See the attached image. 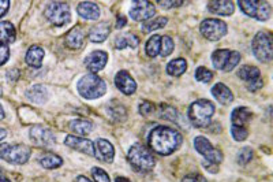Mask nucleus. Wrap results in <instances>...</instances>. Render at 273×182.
I'll list each match as a JSON object with an SVG mask.
<instances>
[{
  "instance_id": "nucleus-1",
  "label": "nucleus",
  "mask_w": 273,
  "mask_h": 182,
  "mask_svg": "<svg viewBox=\"0 0 273 182\" xmlns=\"http://www.w3.org/2000/svg\"><path fill=\"white\" fill-rule=\"evenodd\" d=\"M183 143V137L178 130L172 127L157 126L149 134V147L158 155L174 154Z\"/></svg>"
},
{
  "instance_id": "nucleus-2",
  "label": "nucleus",
  "mask_w": 273,
  "mask_h": 182,
  "mask_svg": "<svg viewBox=\"0 0 273 182\" xmlns=\"http://www.w3.org/2000/svg\"><path fill=\"white\" fill-rule=\"evenodd\" d=\"M213 114H214V105H213L212 101L201 99L194 101L189 107L187 116H189V119L194 126L204 129V127H207L210 125V119H212Z\"/></svg>"
},
{
  "instance_id": "nucleus-3",
  "label": "nucleus",
  "mask_w": 273,
  "mask_h": 182,
  "mask_svg": "<svg viewBox=\"0 0 273 182\" xmlns=\"http://www.w3.org/2000/svg\"><path fill=\"white\" fill-rule=\"evenodd\" d=\"M78 92L82 97L87 100L98 99L105 94L107 92V85L104 83L103 78H100L96 74H87L78 81Z\"/></svg>"
},
{
  "instance_id": "nucleus-4",
  "label": "nucleus",
  "mask_w": 273,
  "mask_h": 182,
  "mask_svg": "<svg viewBox=\"0 0 273 182\" xmlns=\"http://www.w3.org/2000/svg\"><path fill=\"white\" fill-rule=\"evenodd\" d=\"M127 158H129L130 165L139 173H149L153 170V167L156 165L153 155L142 144H134L129 151Z\"/></svg>"
},
{
  "instance_id": "nucleus-5",
  "label": "nucleus",
  "mask_w": 273,
  "mask_h": 182,
  "mask_svg": "<svg viewBox=\"0 0 273 182\" xmlns=\"http://www.w3.org/2000/svg\"><path fill=\"white\" fill-rule=\"evenodd\" d=\"M32 155V149L23 144H4L0 145V158L12 165H23L26 163Z\"/></svg>"
},
{
  "instance_id": "nucleus-6",
  "label": "nucleus",
  "mask_w": 273,
  "mask_h": 182,
  "mask_svg": "<svg viewBox=\"0 0 273 182\" xmlns=\"http://www.w3.org/2000/svg\"><path fill=\"white\" fill-rule=\"evenodd\" d=\"M240 62V54L238 51L217 50L213 52L212 63L216 70L228 73L234 70Z\"/></svg>"
},
{
  "instance_id": "nucleus-7",
  "label": "nucleus",
  "mask_w": 273,
  "mask_h": 182,
  "mask_svg": "<svg viewBox=\"0 0 273 182\" xmlns=\"http://www.w3.org/2000/svg\"><path fill=\"white\" fill-rule=\"evenodd\" d=\"M253 52L258 61L261 62H271L273 58V48H272V39L271 36L265 32H258L256 37L253 39Z\"/></svg>"
},
{
  "instance_id": "nucleus-8",
  "label": "nucleus",
  "mask_w": 273,
  "mask_h": 182,
  "mask_svg": "<svg viewBox=\"0 0 273 182\" xmlns=\"http://www.w3.org/2000/svg\"><path fill=\"white\" fill-rule=\"evenodd\" d=\"M44 14H45V17H47L49 22L55 25V26H63L70 21L71 18L70 7H68V4L62 3V1L49 3Z\"/></svg>"
},
{
  "instance_id": "nucleus-9",
  "label": "nucleus",
  "mask_w": 273,
  "mask_h": 182,
  "mask_svg": "<svg viewBox=\"0 0 273 182\" xmlns=\"http://www.w3.org/2000/svg\"><path fill=\"white\" fill-rule=\"evenodd\" d=\"M240 10L245 12L246 15L251 18H256L258 21H267L271 17V4L268 1H246V0H240L238 1Z\"/></svg>"
},
{
  "instance_id": "nucleus-10",
  "label": "nucleus",
  "mask_w": 273,
  "mask_h": 182,
  "mask_svg": "<svg viewBox=\"0 0 273 182\" xmlns=\"http://www.w3.org/2000/svg\"><path fill=\"white\" fill-rule=\"evenodd\" d=\"M202 36L210 41H217L227 34V23L220 19H205L200 26Z\"/></svg>"
},
{
  "instance_id": "nucleus-11",
  "label": "nucleus",
  "mask_w": 273,
  "mask_h": 182,
  "mask_svg": "<svg viewBox=\"0 0 273 182\" xmlns=\"http://www.w3.org/2000/svg\"><path fill=\"white\" fill-rule=\"evenodd\" d=\"M194 147H196L197 152L201 154L202 156H205V159L212 162V163H221L223 162V154L213 147L212 144L207 141L206 138L198 136L194 138Z\"/></svg>"
},
{
  "instance_id": "nucleus-12",
  "label": "nucleus",
  "mask_w": 273,
  "mask_h": 182,
  "mask_svg": "<svg viewBox=\"0 0 273 182\" xmlns=\"http://www.w3.org/2000/svg\"><path fill=\"white\" fill-rule=\"evenodd\" d=\"M156 12V8L153 6L152 3H149L146 0H142V1H134L133 6L130 8V17L134 19V21H147L154 15Z\"/></svg>"
},
{
  "instance_id": "nucleus-13",
  "label": "nucleus",
  "mask_w": 273,
  "mask_h": 182,
  "mask_svg": "<svg viewBox=\"0 0 273 182\" xmlns=\"http://www.w3.org/2000/svg\"><path fill=\"white\" fill-rule=\"evenodd\" d=\"M30 140L34 145L43 147V148H47V147H51L55 144V137L52 132L43 126H33L30 129Z\"/></svg>"
},
{
  "instance_id": "nucleus-14",
  "label": "nucleus",
  "mask_w": 273,
  "mask_h": 182,
  "mask_svg": "<svg viewBox=\"0 0 273 182\" xmlns=\"http://www.w3.org/2000/svg\"><path fill=\"white\" fill-rule=\"evenodd\" d=\"M94 145V155L98 160L105 162V163H111L115 158V149L114 145L104 140V138H97Z\"/></svg>"
},
{
  "instance_id": "nucleus-15",
  "label": "nucleus",
  "mask_w": 273,
  "mask_h": 182,
  "mask_svg": "<svg viewBox=\"0 0 273 182\" xmlns=\"http://www.w3.org/2000/svg\"><path fill=\"white\" fill-rule=\"evenodd\" d=\"M108 62V54L104 51H94L92 54H89L85 59V66L87 67V70L92 73H97L100 70H103L105 65Z\"/></svg>"
},
{
  "instance_id": "nucleus-16",
  "label": "nucleus",
  "mask_w": 273,
  "mask_h": 182,
  "mask_svg": "<svg viewBox=\"0 0 273 182\" xmlns=\"http://www.w3.org/2000/svg\"><path fill=\"white\" fill-rule=\"evenodd\" d=\"M65 144L67 147L75 149V151H79L82 154L94 155V145L87 138H79L76 137V136H67L65 138Z\"/></svg>"
},
{
  "instance_id": "nucleus-17",
  "label": "nucleus",
  "mask_w": 273,
  "mask_h": 182,
  "mask_svg": "<svg viewBox=\"0 0 273 182\" xmlns=\"http://www.w3.org/2000/svg\"><path fill=\"white\" fill-rule=\"evenodd\" d=\"M115 84H116V88L125 94H133L136 91V84L134 78L125 70H122L116 74Z\"/></svg>"
},
{
  "instance_id": "nucleus-18",
  "label": "nucleus",
  "mask_w": 273,
  "mask_h": 182,
  "mask_svg": "<svg viewBox=\"0 0 273 182\" xmlns=\"http://www.w3.org/2000/svg\"><path fill=\"white\" fill-rule=\"evenodd\" d=\"M76 12L85 19L96 21L100 18V7L92 1H81L76 7Z\"/></svg>"
},
{
  "instance_id": "nucleus-19",
  "label": "nucleus",
  "mask_w": 273,
  "mask_h": 182,
  "mask_svg": "<svg viewBox=\"0 0 273 182\" xmlns=\"http://www.w3.org/2000/svg\"><path fill=\"white\" fill-rule=\"evenodd\" d=\"M207 10L217 15H231L234 12L235 7L234 3L228 0H213L207 3Z\"/></svg>"
},
{
  "instance_id": "nucleus-20",
  "label": "nucleus",
  "mask_w": 273,
  "mask_h": 182,
  "mask_svg": "<svg viewBox=\"0 0 273 182\" xmlns=\"http://www.w3.org/2000/svg\"><path fill=\"white\" fill-rule=\"evenodd\" d=\"M83 40H85V34L82 32V29L79 26H75L66 34L65 43L70 50H79L83 45Z\"/></svg>"
},
{
  "instance_id": "nucleus-21",
  "label": "nucleus",
  "mask_w": 273,
  "mask_h": 182,
  "mask_svg": "<svg viewBox=\"0 0 273 182\" xmlns=\"http://www.w3.org/2000/svg\"><path fill=\"white\" fill-rule=\"evenodd\" d=\"M212 94L214 99L217 100L220 104L227 105L229 103H232L234 100V94L229 91V88H227L224 84H216L212 88Z\"/></svg>"
},
{
  "instance_id": "nucleus-22",
  "label": "nucleus",
  "mask_w": 273,
  "mask_h": 182,
  "mask_svg": "<svg viewBox=\"0 0 273 182\" xmlns=\"http://www.w3.org/2000/svg\"><path fill=\"white\" fill-rule=\"evenodd\" d=\"M109 32H111L109 22H100L96 26H93L89 33V39L92 43H103L104 40L108 39Z\"/></svg>"
},
{
  "instance_id": "nucleus-23",
  "label": "nucleus",
  "mask_w": 273,
  "mask_h": 182,
  "mask_svg": "<svg viewBox=\"0 0 273 182\" xmlns=\"http://www.w3.org/2000/svg\"><path fill=\"white\" fill-rule=\"evenodd\" d=\"M251 111L246 107H238L231 114V123L232 126H246L251 121Z\"/></svg>"
},
{
  "instance_id": "nucleus-24",
  "label": "nucleus",
  "mask_w": 273,
  "mask_h": 182,
  "mask_svg": "<svg viewBox=\"0 0 273 182\" xmlns=\"http://www.w3.org/2000/svg\"><path fill=\"white\" fill-rule=\"evenodd\" d=\"M26 97L36 104H44L48 100V91L43 85H33L27 89Z\"/></svg>"
},
{
  "instance_id": "nucleus-25",
  "label": "nucleus",
  "mask_w": 273,
  "mask_h": 182,
  "mask_svg": "<svg viewBox=\"0 0 273 182\" xmlns=\"http://www.w3.org/2000/svg\"><path fill=\"white\" fill-rule=\"evenodd\" d=\"M26 63L29 66L32 67H41L43 65V59H44V50L41 47H38V45H33L29 48L26 54Z\"/></svg>"
},
{
  "instance_id": "nucleus-26",
  "label": "nucleus",
  "mask_w": 273,
  "mask_h": 182,
  "mask_svg": "<svg viewBox=\"0 0 273 182\" xmlns=\"http://www.w3.org/2000/svg\"><path fill=\"white\" fill-rule=\"evenodd\" d=\"M139 44V40L136 34L133 33H125L120 34L115 40V47L118 50H125V48H136Z\"/></svg>"
},
{
  "instance_id": "nucleus-27",
  "label": "nucleus",
  "mask_w": 273,
  "mask_h": 182,
  "mask_svg": "<svg viewBox=\"0 0 273 182\" xmlns=\"http://www.w3.org/2000/svg\"><path fill=\"white\" fill-rule=\"evenodd\" d=\"M261 76V73H260V69L256 66H249V65H245V66H242L238 70V77L240 80H243L246 83L249 84L251 81H256L258 80Z\"/></svg>"
},
{
  "instance_id": "nucleus-28",
  "label": "nucleus",
  "mask_w": 273,
  "mask_h": 182,
  "mask_svg": "<svg viewBox=\"0 0 273 182\" xmlns=\"http://www.w3.org/2000/svg\"><path fill=\"white\" fill-rule=\"evenodd\" d=\"M14 40H15V29L12 23L7 21L0 22V43L8 45V43H12Z\"/></svg>"
},
{
  "instance_id": "nucleus-29",
  "label": "nucleus",
  "mask_w": 273,
  "mask_h": 182,
  "mask_svg": "<svg viewBox=\"0 0 273 182\" xmlns=\"http://www.w3.org/2000/svg\"><path fill=\"white\" fill-rule=\"evenodd\" d=\"M68 126L72 132L79 136H87L93 130V123L86 119H74L70 122Z\"/></svg>"
},
{
  "instance_id": "nucleus-30",
  "label": "nucleus",
  "mask_w": 273,
  "mask_h": 182,
  "mask_svg": "<svg viewBox=\"0 0 273 182\" xmlns=\"http://www.w3.org/2000/svg\"><path fill=\"white\" fill-rule=\"evenodd\" d=\"M108 114L109 116L116 122H123L126 121V116H127V112H126V108L123 105L118 103L116 100H114L112 103L108 104Z\"/></svg>"
},
{
  "instance_id": "nucleus-31",
  "label": "nucleus",
  "mask_w": 273,
  "mask_h": 182,
  "mask_svg": "<svg viewBox=\"0 0 273 182\" xmlns=\"http://www.w3.org/2000/svg\"><path fill=\"white\" fill-rule=\"evenodd\" d=\"M186 69H187V63L182 58L174 59V61H171L167 65V73H168L169 76H172V77H179V76H182L186 72Z\"/></svg>"
},
{
  "instance_id": "nucleus-32",
  "label": "nucleus",
  "mask_w": 273,
  "mask_h": 182,
  "mask_svg": "<svg viewBox=\"0 0 273 182\" xmlns=\"http://www.w3.org/2000/svg\"><path fill=\"white\" fill-rule=\"evenodd\" d=\"M168 22V19L165 17H157V18H150L145 22L142 23V30L145 33H150L153 30H158V29H163Z\"/></svg>"
},
{
  "instance_id": "nucleus-33",
  "label": "nucleus",
  "mask_w": 273,
  "mask_h": 182,
  "mask_svg": "<svg viewBox=\"0 0 273 182\" xmlns=\"http://www.w3.org/2000/svg\"><path fill=\"white\" fill-rule=\"evenodd\" d=\"M40 165L45 169H58L63 165V160L60 156L55 154H47L40 158Z\"/></svg>"
},
{
  "instance_id": "nucleus-34",
  "label": "nucleus",
  "mask_w": 273,
  "mask_h": 182,
  "mask_svg": "<svg viewBox=\"0 0 273 182\" xmlns=\"http://www.w3.org/2000/svg\"><path fill=\"white\" fill-rule=\"evenodd\" d=\"M160 44H161V36H158V34L152 36L150 39L147 40L146 47H145L147 55L150 56V58L160 55Z\"/></svg>"
},
{
  "instance_id": "nucleus-35",
  "label": "nucleus",
  "mask_w": 273,
  "mask_h": 182,
  "mask_svg": "<svg viewBox=\"0 0 273 182\" xmlns=\"http://www.w3.org/2000/svg\"><path fill=\"white\" fill-rule=\"evenodd\" d=\"M174 41L171 37L168 36H163L161 37V44H160V55L165 58V56H168L172 54V51H174Z\"/></svg>"
},
{
  "instance_id": "nucleus-36",
  "label": "nucleus",
  "mask_w": 273,
  "mask_h": 182,
  "mask_svg": "<svg viewBox=\"0 0 273 182\" xmlns=\"http://www.w3.org/2000/svg\"><path fill=\"white\" fill-rule=\"evenodd\" d=\"M160 116L171 122H176L178 121V111L175 110L174 107H171V105L163 104L160 105Z\"/></svg>"
},
{
  "instance_id": "nucleus-37",
  "label": "nucleus",
  "mask_w": 273,
  "mask_h": 182,
  "mask_svg": "<svg viewBox=\"0 0 273 182\" xmlns=\"http://www.w3.org/2000/svg\"><path fill=\"white\" fill-rule=\"evenodd\" d=\"M196 78L197 81H200V83L207 84L213 80V73L210 70H207L206 67H198L196 70Z\"/></svg>"
},
{
  "instance_id": "nucleus-38",
  "label": "nucleus",
  "mask_w": 273,
  "mask_h": 182,
  "mask_svg": "<svg viewBox=\"0 0 273 182\" xmlns=\"http://www.w3.org/2000/svg\"><path fill=\"white\" fill-rule=\"evenodd\" d=\"M231 134L235 141H243L249 136V130L245 126H231Z\"/></svg>"
},
{
  "instance_id": "nucleus-39",
  "label": "nucleus",
  "mask_w": 273,
  "mask_h": 182,
  "mask_svg": "<svg viewBox=\"0 0 273 182\" xmlns=\"http://www.w3.org/2000/svg\"><path fill=\"white\" fill-rule=\"evenodd\" d=\"M251 158H253V151H251V148H249V147H245V148H242L239 152H238L236 160H238L239 165L243 166L247 165L251 160Z\"/></svg>"
},
{
  "instance_id": "nucleus-40",
  "label": "nucleus",
  "mask_w": 273,
  "mask_h": 182,
  "mask_svg": "<svg viewBox=\"0 0 273 182\" xmlns=\"http://www.w3.org/2000/svg\"><path fill=\"white\" fill-rule=\"evenodd\" d=\"M92 176L96 182H111L109 176L107 174V171L103 170V169H100V167H93Z\"/></svg>"
},
{
  "instance_id": "nucleus-41",
  "label": "nucleus",
  "mask_w": 273,
  "mask_h": 182,
  "mask_svg": "<svg viewBox=\"0 0 273 182\" xmlns=\"http://www.w3.org/2000/svg\"><path fill=\"white\" fill-rule=\"evenodd\" d=\"M153 111H154V105L152 103H149V101H142L141 104H139V112L143 116L150 115Z\"/></svg>"
},
{
  "instance_id": "nucleus-42",
  "label": "nucleus",
  "mask_w": 273,
  "mask_h": 182,
  "mask_svg": "<svg viewBox=\"0 0 273 182\" xmlns=\"http://www.w3.org/2000/svg\"><path fill=\"white\" fill-rule=\"evenodd\" d=\"M8 58H10V50H8V45L1 44V43H0V66H1V65H4Z\"/></svg>"
},
{
  "instance_id": "nucleus-43",
  "label": "nucleus",
  "mask_w": 273,
  "mask_h": 182,
  "mask_svg": "<svg viewBox=\"0 0 273 182\" xmlns=\"http://www.w3.org/2000/svg\"><path fill=\"white\" fill-rule=\"evenodd\" d=\"M182 182H207L205 177H202L201 174H189L186 176Z\"/></svg>"
},
{
  "instance_id": "nucleus-44",
  "label": "nucleus",
  "mask_w": 273,
  "mask_h": 182,
  "mask_svg": "<svg viewBox=\"0 0 273 182\" xmlns=\"http://www.w3.org/2000/svg\"><path fill=\"white\" fill-rule=\"evenodd\" d=\"M262 85H264V81H262L261 78H258L256 81H251V83L247 84V89L250 91V92H256L260 88H262Z\"/></svg>"
},
{
  "instance_id": "nucleus-45",
  "label": "nucleus",
  "mask_w": 273,
  "mask_h": 182,
  "mask_svg": "<svg viewBox=\"0 0 273 182\" xmlns=\"http://www.w3.org/2000/svg\"><path fill=\"white\" fill-rule=\"evenodd\" d=\"M160 6H163V8H172V7H178L183 4V1H168V0H164V1H158Z\"/></svg>"
},
{
  "instance_id": "nucleus-46",
  "label": "nucleus",
  "mask_w": 273,
  "mask_h": 182,
  "mask_svg": "<svg viewBox=\"0 0 273 182\" xmlns=\"http://www.w3.org/2000/svg\"><path fill=\"white\" fill-rule=\"evenodd\" d=\"M204 167L205 169H207V170L210 171V173H213V174H216V173H218V166L216 165V163H212V162H209V160H205L204 162Z\"/></svg>"
},
{
  "instance_id": "nucleus-47",
  "label": "nucleus",
  "mask_w": 273,
  "mask_h": 182,
  "mask_svg": "<svg viewBox=\"0 0 273 182\" xmlns=\"http://www.w3.org/2000/svg\"><path fill=\"white\" fill-rule=\"evenodd\" d=\"M18 77H19V72H18L16 69H12V70H8V72H7V80L11 81V83H15Z\"/></svg>"
},
{
  "instance_id": "nucleus-48",
  "label": "nucleus",
  "mask_w": 273,
  "mask_h": 182,
  "mask_svg": "<svg viewBox=\"0 0 273 182\" xmlns=\"http://www.w3.org/2000/svg\"><path fill=\"white\" fill-rule=\"evenodd\" d=\"M8 7H10V1L8 0H0V18L7 12Z\"/></svg>"
},
{
  "instance_id": "nucleus-49",
  "label": "nucleus",
  "mask_w": 273,
  "mask_h": 182,
  "mask_svg": "<svg viewBox=\"0 0 273 182\" xmlns=\"http://www.w3.org/2000/svg\"><path fill=\"white\" fill-rule=\"evenodd\" d=\"M126 23H127L126 18L125 17H119V18H118V22H116V29H123L126 26Z\"/></svg>"
},
{
  "instance_id": "nucleus-50",
  "label": "nucleus",
  "mask_w": 273,
  "mask_h": 182,
  "mask_svg": "<svg viewBox=\"0 0 273 182\" xmlns=\"http://www.w3.org/2000/svg\"><path fill=\"white\" fill-rule=\"evenodd\" d=\"M76 182H90V181H89V178H86V177L79 176L78 178H76Z\"/></svg>"
},
{
  "instance_id": "nucleus-51",
  "label": "nucleus",
  "mask_w": 273,
  "mask_h": 182,
  "mask_svg": "<svg viewBox=\"0 0 273 182\" xmlns=\"http://www.w3.org/2000/svg\"><path fill=\"white\" fill-rule=\"evenodd\" d=\"M115 182H131L130 180H127V178H125V177H118L116 180H115Z\"/></svg>"
},
{
  "instance_id": "nucleus-52",
  "label": "nucleus",
  "mask_w": 273,
  "mask_h": 182,
  "mask_svg": "<svg viewBox=\"0 0 273 182\" xmlns=\"http://www.w3.org/2000/svg\"><path fill=\"white\" fill-rule=\"evenodd\" d=\"M5 136H7V132H5L4 129H0V141H1L3 138H5Z\"/></svg>"
},
{
  "instance_id": "nucleus-53",
  "label": "nucleus",
  "mask_w": 273,
  "mask_h": 182,
  "mask_svg": "<svg viewBox=\"0 0 273 182\" xmlns=\"http://www.w3.org/2000/svg\"><path fill=\"white\" fill-rule=\"evenodd\" d=\"M4 118V110H3V107L0 105V119H3Z\"/></svg>"
},
{
  "instance_id": "nucleus-54",
  "label": "nucleus",
  "mask_w": 273,
  "mask_h": 182,
  "mask_svg": "<svg viewBox=\"0 0 273 182\" xmlns=\"http://www.w3.org/2000/svg\"><path fill=\"white\" fill-rule=\"evenodd\" d=\"M0 182H10L8 180H5V178H0Z\"/></svg>"
},
{
  "instance_id": "nucleus-55",
  "label": "nucleus",
  "mask_w": 273,
  "mask_h": 182,
  "mask_svg": "<svg viewBox=\"0 0 273 182\" xmlns=\"http://www.w3.org/2000/svg\"><path fill=\"white\" fill-rule=\"evenodd\" d=\"M0 176H1V167H0Z\"/></svg>"
}]
</instances>
